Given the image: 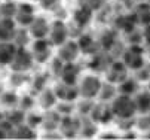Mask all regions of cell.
<instances>
[{
	"instance_id": "obj_16",
	"label": "cell",
	"mask_w": 150,
	"mask_h": 140,
	"mask_svg": "<svg viewBox=\"0 0 150 140\" xmlns=\"http://www.w3.org/2000/svg\"><path fill=\"white\" fill-rule=\"evenodd\" d=\"M98 43H100V48L101 51H107L113 55V52L116 51L117 45L120 43L119 39H117V30L115 28H107L101 33L100 39H98Z\"/></svg>"
},
{
	"instance_id": "obj_29",
	"label": "cell",
	"mask_w": 150,
	"mask_h": 140,
	"mask_svg": "<svg viewBox=\"0 0 150 140\" xmlns=\"http://www.w3.org/2000/svg\"><path fill=\"white\" fill-rule=\"evenodd\" d=\"M9 137H13V139H36L37 133H36L34 128H31L30 125L23 122V124L13 127V130L11 131Z\"/></svg>"
},
{
	"instance_id": "obj_43",
	"label": "cell",
	"mask_w": 150,
	"mask_h": 140,
	"mask_svg": "<svg viewBox=\"0 0 150 140\" xmlns=\"http://www.w3.org/2000/svg\"><path fill=\"white\" fill-rule=\"evenodd\" d=\"M135 116H137V115H135ZM135 116H134V118H125V119H116L117 128H119L120 131H128V130L135 128Z\"/></svg>"
},
{
	"instance_id": "obj_9",
	"label": "cell",
	"mask_w": 150,
	"mask_h": 140,
	"mask_svg": "<svg viewBox=\"0 0 150 140\" xmlns=\"http://www.w3.org/2000/svg\"><path fill=\"white\" fill-rule=\"evenodd\" d=\"M70 30L69 26L62 21V19H55L54 23H51L49 27V33H48V39L51 41V43L54 45V48L59 46L61 43H64L69 39Z\"/></svg>"
},
{
	"instance_id": "obj_7",
	"label": "cell",
	"mask_w": 150,
	"mask_h": 140,
	"mask_svg": "<svg viewBox=\"0 0 150 140\" xmlns=\"http://www.w3.org/2000/svg\"><path fill=\"white\" fill-rule=\"evenodd\" d=\"M103 75L105 76L107 82H112V84L117 85L119 82L123 81L126 76H129V70H128V67L123 64L122 60L113 58V61L109 64V67H107V70Z\"/></svg>"
},
{
	"instance_id": "obj_35",
	"label": "cell",
	"mask_w": 150,
	"mask_h": 140,
	"mask_svg": "<svg viewBox=\"0 0 150 140\" xmlns=\"http://www.w3.org/2000/svg\"><path fill=\"white\" fill-rule=\"evenodd\" d=\"M54 109H55L61 116L76 113V104H74V102H64V100H58Z\"/></svg>"
},
{
	"instance_id": "obj_53",
	"label": "cell",
	"mask_w": 150,
	"mask_h": 140,
	"mask_svg": "<svg viewBox=\"0 0 150 140\" xmlns=\"http://www.w3.org/2000/svg\"><path fill=\"white\" fill-rule=\"evenodd\" d=\"M5 137H8V136H6V134L2 131V130H0V139H5Z\"/></svg>"
},
{
	"instance_id": "obj_34",
	"label": "cell",
	"mask_w": 150,
	"mask_h": 140,
	"mask_svg": "<svg viewBox=\"0 0 150 140\" xmlns=\"http://www.w3.org/2000/svg\"><path fill=\"white\" fill-rule=\"evenodd\" d=\"M144 37V31L140 27H135L134 30L125 33V42L126 45H141Z\"/></svg>"
},
{
	"instance_id": "obj_24",
	"label": "cell",
	"mask_w": 150,
	"mask_h": 140,
	"mask_svg": "<svg viewBox=\"0 0 150 140\" xmlns=\"http://www.w3.org/2000/svg\"><path fill=\"white\" fill-rule=\"evenodd\" d=\"M16 45L12 41H0V66H9L16 52Z\"/></svg>"
},
{
	"instance_id": "obj_46",
	"label": "cell",
	"mask_w": 150,
	"mask_h": 140,
	"mask_svg": "<svg viewBox=\"0 0 150 140\" xmlns=\"http://www.w3.org/2000/svg\"><path fill=\"white\" fill-rule=\"evenodd\" d=\"M0 130H2L6 136H9V134H11V131L13 130V125L8 121L6 118H2V119H0Z\"/></svg>"
},
{
	"instance_id": "obj_28",
	"label": "cell",
	"mask_w": 150,
	"mask_h": 140,
	"mask_svg": "<svg viewBox=\"0 0 150 140\" xmlns=\"http://www.w3.org/2000/svg\"><path fill=\"white\" fill-rule=\"evenodd\" d=\"M117 95V85L112 84V82H103L101 88L98 91V95L95 100H100V102H112V100Z\"/></svg>"
},
{
	"instance_id": "obj_52",
	"label": "cell",
	"mask_w": 150,
	"mask_h": 140,
	"mask_svg": "<svg viewBox=\"0 0 150 140\" xmlns=\"http://www.w3.org/2000/svg\"><path fill=\"white\" fill-rule=\"evenodd\" d=\"M143 31H144V34H150V23L146 27H143Z\"/></svg>"
},
{
	"instance_id": "obj_42",
	"label": "cell",
	"mask_w": 150,
	"mask_h": 140,
	"mask_svg": "<svg viewBox=\"0 0 150 140\" xmlns=\"http://www.w3.org/2000/svg\"><path fill=\"white\" fill-rule=\"evenodd\" d=\"M16 14V3L12 0H6V2L0 3V16H11L13 18V15Z\"/></svg>"
},
{
	"instance_id": "obj_20",
	"label": "cell",
	"mask_w": 150,
	"mask_h": 140,
	"mask_svg": "<svg viewBox=\"0 0 150 140\" xmlns=\"http://www.w3.org/2000/svg\"><path fill=\"white\" fill-rule=\"evenodd\" d=\"M57 102H58V98H57L54 90L49 88V87H46V88H43L37 94V102L36 103L43 110H48V109H54L55 104H57Z\"/></svg>"
},
{
	"instance_id": "obj_32",
	"label": "cell",
	"mask_w": 150,
	"mask_h": 140,
	"mask_svg": "<svg viewBox=\"0 0 150 140\" xmlns=\"http://www.w3.org/2000/svg\"><path fill=\"white\" fill-rule=\"evenodd\" d=\"M5 118L15 127V125H19V124L25 122V112L21 110L19 107H12L5 113Z\"/></svg>"
},
{
	"instance_id": "obj_8",
	"label": "cell",
	"mask_w": 150,
	"mask_h": 140,
	"mask_svg": "<svg viewBox=\"0 0 150 140\" xmlns=\"http://www.w3.org/2000/svg\"><path fill=\"white\" fill-rule=\"evenodd\" d=\"M79 128H80V116L73 113V115H66L61 116V122L58 127V131L61 133L62 137L67 139H74L79 136Z\"/></svg>"
},
{
	"instance_id": "obj_33",
	"label": "cell",
	"mask_w": 150,
	"mask_h": 140,
	"mask_svg": "<svg viewBox=\"0 0 150 140\" xmlns=\"http://www.w3.org/2000/svg\"><path fill=\"white\" fill-rule=\"evenodd\" d=\"M31 41H33V39H31V36H30L27 27H21V28L16 27L15 36H13V39H12V42H13L16 46H27Z\"/></svg>"
},
{
	"instance_id": "obj_31",
	"label": "cell",
	"mask_w": 150,
	"mask_h": 140,
	"mask_svg": "<svg viewBox=\"0 0 150 140\" xmlns=\"http://www.w3.org/2000/svg\"><path fill=\"white\" fill-rule=\"evenodd\" d=\"M49 72H42V73H37L33 79V85H31V94H39L43 88L48 87V81H49Z\"/></svg>"
},
{
	"instance_id": "obj_2",
	"label": "cell",
	"mask_w": 150,
	"mask_h": 140,
	"mask_svg": "<svg viewBox=\"0 0 150 140\" xmlns=\"http://www.w3.org/2000/svg\"><path fill=\"white\" fill-rule=\"evenodd\" d=\"M120 57H122L120 60L123 61V64L128 67L129 72L137 70L138 67H141L147 61L146 52H144L141 45H126V46H123Z\"/></svg>"
},
{
	"instance_id": "obj_3",
	"label": "cell",
	"mask_w": 150,
	"mask_h": 140,
	"mask_svg": "<svg viewBox=\"0 0 150 140\" xmlns=\"http://www.w3.org/2000/svg\"><path fill=\"white\" fill-rule=\"evenodd\" d=\"M101 84H103V81H101L100 75H97V73L85 75L77 82L79 97H82V98H97L98 91L101 88Z\"/></svg>"
},
{
	"instance_id": "obj_37",
	"label": "cell",
	"mask_w": 150,
	"mask_h": 140,
	"mask_svg": "<svg viewBox=\"0 0 150 140\" xmlns=\"http://www.w3.org/2000/svg\"><path fill=\"white\" fill-rule=\"evenodd\" d=\"M138 116H135V128L138 131L144 133H150V113H137Z\"/></svg>"
},
{
	"instance_id": "obj_1",
	"label": "cell",
	"mask_w": 150,
	"mask_h": 140,
	"mask_svg": "<svg viewBox=\"0 0 150 140\" xmlns=\"http://www.w3.org/2000/svg\"><path fill=\"white\" fill-rule=\"evenodd\" d=\"M110 107H112L115 119L134 118L137 115V107H135V103H134V98L131 95L117 94L110 102Z\"/></svg>"
},
{
	"instance_id": "obj_54",
	"label": "cell",
	"mask_w": 150,
	"mask_h": 140,
	"mask_svg": "<svg viewBox=\"0 0 150 140\" xmlns=\"http://www.w3.org/2000/svg\"><path fill=\"white\" fill-rule=\"evenodd\" d=\"M2 118H5V113H3V112H0V119H2Z\"/></svg>"
},
{
	"instance_id": "obj_6",
	"label": "cell",
	"mask_w": 150,
	"mask_h": 140,
	"mask_svg": "<svg viewBox=\"0 0 150 140\" xmlns=\"http://www.w3.org/2000/svg\"><path fill=\"white\" fill-rule=\"evenodd\" d=\"M89 118L92 119L94 122H97L98 125H107V124L113 122L115 116H113L110 103L97 100L94 107H92V110H91V113H89Z\"/></svg>"
},
{
	"instance_id": "obj_5",
	"label": "cell",
	"mask_w": 150,
	"mask_h": 140,
	"mask_svg": "<svg viewBox=\"0 0 150 140\" xmlns=\"http://www.w3.org/2000/svg\"><path fill=\"white\" fill-rule=\"evenodd\" d=\"M52 49L54 45L48 37H42V39H33L31 42V54L34 58V63L39 64H45L52 58Z\"/></svg>"
},
{
	"instance_id": "obj_13",
	"label": "cell",
	"mask_w": 150,
	"mask_h": 140,
	"mask_svg": "<svg viewBox=\"0 0 150 140\" xmlns=\"http://www.w3.org/2000/svg\"><path fill=\"white\" fill-rule=\"evenodd\" d=\"M82 75V67L76 63V61H70V63H64L61 73H59V81L64 84H70V85H77L79 79Z\"/></svg>"
},
{
	"instance_id": "obj_55",
	"label": "cell",
	"mask_w": 150,
	"mask_h": 140,
	"mask_svg": "<svg viewBox=\"0 0 150 140\" xmlns=\"http://www.w3.org/2000/svg\"><path fill=\"white\" fill-rule=\"evenodd\" d=\"M134 2H146V0H134Z\"/></svg>"
},
{
	"instance_id": "obj_39",
	"label": "cell",
	"mask_w": 150,
	"mask_h": 140,
	"mask_svg": "<svg viewBox=\"0 0 150 140\" xmlns=\"http://www.w3.org/2000/svg\"><path fill=\"white\" fill-rule=\"evenodd\" d=\"M36 106V98L33 97V94H24V95H21L18 98V106L21 110H24V112H28L31 109H34Z\"/></svg>"
},
{
	"instance_id": "obj_48",
	"label": "cell",
	"mask_w": 150,
	"mask_h": 140,
	"mask_svg": "<svg viewBox=\"0 0 150 140\" xmlns=\"http://www.w3.org/2000/svg\"><path fill=\"white\" fill-rule=\"evenodd\" d=\"M141 46L146 52V57L150 58V34H144L143 37V42H141Z\"/></svg>"
},
{
	"instance_id": "obj_23",
	"label": "cell",
	"mask_w": 150,
	"mask_h": 140,
	"mask_svg": "<svg viewBox=\"0 0 150 140\" xmlns=\"http://www.w3.org/2000/svg\"><path fill=\"white\" fill-rule=\"evenodd\" d=\"M92 15H94V11L86 6V5H82L74 14H73V21L74 24L79 27V28H85L89 23H91V19H92Z\"/></svg>"
},
{
	"instance_id": "obj_17",
	"label": "cell",
	"mask_w": 150,
	"mask_h": 140,
	"mask_svg": "<svg viewBox=\"0 0 150 140\" xmlns=\"http://www.w3.org/2000/svg\"><path fill=\"white\" fill-rule=\"evenodd\" d=\"M77 46L80 49V54H86V55H92L95 52H98L101 48H100V43H98V39H95L94 36L88 34V33H82L77 39Z\"/></svg>"
},
{
	"instance_id": "obj_15",
	"label": "cell",
	"mask_w": 150,
	"mask_h": 140,
	"mask_svg": "<svg viewBox=\"0 0 150 140\" xmlns=\"http://www.w3.org/2000/svg\"><path fill=\"white\" fill-rule=\"evenodd\" d=\"M49 27H51V23L45 16H34V19L30 23L27 30L31 39H42V37H48Z\"/></svg>"
},
{
	"instance_id": "obj_22",
	"label": "cell",
	"mask_w": 150,
	"mask_h": 140,
	"mask_svg": "<svg viewBox=\"0 0 150 140\" xmlns=\"http://www.w3.org/2000/svg\"><path fill=\"white\" fill-rule=\"evenodd\" d=\"M132 14L137 19V24L140 27H146L150 23V3L147 0L146 2H137Z\"/></svg>"
},
{
	"instance_id": "obj_18",
	"label": "cell",
	"mask_w": 150,
	"mask_h": 140,
	"mask_svg": "<svg viewBox=\"0 0 150 140\" xmlns=\"http://www.w3.org/2000/svg\"><path fill=\"white\" fill-rule=\"evenodd\" d=\"M59 122H61V115L55 109H48L42 113L40 128H43V131H54L58 130Z\"/></svg>"
},
{
	"instance_id": "obj_14",
	"label": "cell",
	"mask_w": 150,
	"mask_h": 140,
	"mask_svg": "<svg viewBox=\"0 0 150 140\" xmlns=\"http://www.w3.org/2000/svg\"><path fill=\"white\" fill-rule=\"evenodd\" d=\"M54 92L58 100H64V102H76L79 98V90L77 85H70V84H64V82H57L54 85Z\"/></svg>"
},
{
	"instance_id": "obj_12",
	"label": "cell",
	"mask_w": 150,
	"mask_h": 140,
	"mask_svg": "<svg viewBox=\"0 0 150 140\" xmlns=\"http://www.w3.org/2000/svg\"><path fill=\"white\" fill-rule=\"evenodd\" d=\"M57 52V57L64 63H70V61H76L80 55V49L77 46V42L74 39H67L64 43H61Z\"/></svg>"
},
{
	"instance_id": "obj_21",
	"label": "cell",
	"mask_w": 150,
	"mask_h": 140,
	"mask_svg": "<svg viewBox=\"0 0 150 140\" xmlns=\"http://www.w3.org/2000/svg\"><path fill=\"white\" fill-rule=\"evenodd\" d=\"M16 23L11 16H0V41H12L15 31H16Z\"/></svg>"
},
{
	"instance_id": "obj_25",
	"label": "cell",
	"mask_w": 150,
	"mask_h": 140,
	"mask_svg": "<svg viewBox=\"0 0 150 140\" xmlns=\"http://www.w3.org/2000/svg\"><path fill=\"white\" fill-rule=\"evenodd\" d=\"M134 103L137 107V113H150V91L149 90H138L134 95Z\"/></svg>"
},
{
	"instance_id": "obj_27",
	"label": "cell",
	"mask_w": 150,
	"mask_h": 140,
	"mask_svg": "<svg viewBox=\"0 0 150 140\" xmlns=\"http://www.w3.org/2000/svg\"><path fill=\"white\" fill-rule=\"evenodd\" d=\"M140 82L134 76H126L122 82L117 84V94H125V95H134L140 90Z\"/></svg>"
},
{
	"instance_id": "obj_45",
	"label": "cell",
	"mask_w": 150,
	"mask_h": 140,
	"mask_svg": "<svg viewBox=\"0 0 150 140\" xmlns=\"http://www.w3.org/2000/svg\"><path fill=\"white\" fill-rule=\"evenodd\" d=\"M37 3L46 11H54L59 6V0H37Z\"/></svg>"
},
{
	"instance_id": "obj_41",
	"label": "cell",
	"mask_w": 150,
	"mask_h": 140,
	"mask_svg": "<svg viewBox=\"0 0 150 140\" xmlns=\"http://www.w3.org/2000/svg\"><path fill=\"white\" fill-rule=\"evenodd\" d=\"M25 124L30 125V127L34 128V130L39 128L40 124H42V113H37V112H34L33 109L28 110V112H25Z\"/></svg>"
},
{
	"instance_id": "obj_30",
	"label": "cell",
	"mask_w": 150,
	"mask_h": 140,
	"mask_svg": "<svg viewBox=\"0 0 150 140\" xmlns=\"http://www.w3.org/2000/svg\"><path fill=\"white\" fill-rule=\"evenodd\" d=\"M74 104H76V115L89 116V113H91V110L95 104V98H82V97H79L74 102Z\"/></svg>"
},
{
	"instance_id": "obj_11",
	"label": "cell",
	"mask_w": 150,
	"mask_h": 140,
	"mask_svg": "<svg viewBox=\"0 0 150 140\" xmlns=\"http://www.w3.org/2000/svg\"><path fill=\"white\" fill-rule=\"evenodd\" d=\"M113 55L110 52H107V51H98L95 54L91 55V60H89V63H88V67L97 73V75H101L107 70V67H109V64L113 61Z\"/></svg>"
},
{
	"instance_id": "obj_38",
	"label": "cell",
	"mask_w": 150,
	"mask_h": 140,
	"mask_svg": "<svg viewBox=\"0 0 150 140\" xmlns=\"http://www.w3.org/2000/svg\"><path fill=\"white\" fill-rule=\"evenodd\" d=\"M134 77L140 84H146L150 81V63L146 61L141 67H138L137 70H134Z\"/></svg>"
},
{
	"instance_id": "obj_50",
	"label": "cell",
	"mask_w": 150,
	"mask_h": 140,
	"mask_svg": "<svg viewBox=\"0 0 150 140\" xmlns=\"http://www.w3.org/2000/svg\"><path fill=\"white\" fill-rule=\"evenodd\" d=\"M135 137H137V133L134 131V128L128 130V131H123V134H122V139H135Z\"/></svg>"
},
{
	"instance_id": "obj_47",
	"label": "cell",
	"mask_w": 150,
	"mask_h": 140,
	"mask_svg": "<svg viewBox=\"0 0 150 140\" xmlns=\"http://www.w3.org/2000/svg\"><path fill=\"white\" fill-rule=\"evenodd\" d=\"M104 2L105 0H85V5L89 6L92 11H97V9H100L104 5Z\"/></svg>"
},
{
	"instance_id": "obj_51",
	"label": "cell",
	"mask_w": 150,
	"mask_h": 140,
	"mask_svg": "<svg viewBox=\"0 0 150 140\" xmlns=\"http://www.w3.org/2000/svg\"><path fill=\"white\" fill-rule=\"evenodd\" d=\"M119 137V134H116V133H112V131H107V133H103V134H100V139H117Z\"/></svg>"
},
{
	"instance_id": "obj_4",
	"label": "cell",
	"mask_w": 150,
	"mask_h": 140,
	"mask_svg": "<svg viewBox=\"0 0 150 140\" xmlns=\"http://www.w3.org/2000/svg\"><path fill=\"white\" fill-rule=\"evenodd\" d=\"M34 66V58L30 49H27V46H18L16 52L12 58V61L9 64L12 72H23V73H28Z\"/></svg>"
},
{
	"instance_id": "obj_49",
	"label": "cell",
	"mask_w": 150,
	"mask_h": 140,
	"mask_svg": "<svg viewBox=\"0 0 150 140\" xmlns=\"http://www.w3.org/2000/svg\"><path fill=\"white\" fill-rule=\"evenodd\" d=\"M43 137H45V139H64L58 130H54V131H45Z\"/></svg>"
},
{
	"instance_id": "obj_19",
	"label": "cell",
	"mask_w": 150,
	"mask_h": 140,
	"mask_svg": "<svg viewBox=\"0 0 150 140\" xmlns=\"http://www.w3.org/2000/svg\"><path fill=\"white\" fill-rule=\"evenodd\" d=\"M135 27H140L137 24V19L134 16V14H120L119 16H116L115 19V30H120L123 33H128L134 30Z\"/></svg>"
},
{
	"instance_id": "obj_36",
	"label": "cell",
	"mask_w": 150,
	"mask_h": 140,
	"mask_svg": "<svg viewBox=\"0 0 150 140\" xmlns=\"http://www.w3.org/2000/svg\"><path fill=\"white\" fill-rule=\"evenodd\" d=\"M18 98H19V95L15 91H5L0 95V103L8 109H12V107L18 106Z\"/></svg>"
},
{
	"instance_id": "obj_44",
	"label": "cell",
	"mask_w": 150,
	"mask_h": 140,
	"mask_svg": "<svg viewBox=\"0 0 150 140\" xmlns=\"http://www.w3.org/2000/svg\"><path fill=\"white\" fill-rule=\"evenodd\" d=\"M62 64H64V61H61L58 57H54V58H52V61H51V72H49V73H52L54 76L58 77L59 73H61Z\"/></svg>"
},
{
	"instance_id": "obj_10",
	"label": "cell",
	"mask_w": 150,
	"mask_h": 140,
	"mask_svg": "<svg viewBox=\"0 0 150 140\" xmlns=\"http://www.w3.org/2000/svg\"><path fill=\"white\" fill-rule=\"evenodd\" d=\"M34 16H36L34 5H31L28 2L16 3V14L13 15V19H15L16 26H19V27H28L30 23L34 19Z\"/></svg>"
},
{
	"instance_id": "obj_26",
	"label": "cell",
	"mask_w": 150,
	"mask_h": 140,
	"mask_svg": "<svg viewBox=\"0 0 150 140\" xmlns=\"http://www.w3.org/2000/svg\"><path fill=\"white\" fill-rule=\"evenodd\" d=\"M98 124L94 122L89 116H80V128H79V136L85 139H92L98 134Z\"/></svg>"
},
{
	"instance_id": "obj_40",
	"label": "cell",
	"mask_w": 150,
	"mask_h": 140,
	"mask_svg": "<svg viewBox=\"0 0 150 140\" xmlns=\"http://www.w3.org/2000/svg\"><path fill=\"white\" fill-rule=\"evenodd\" d=\"M25 82H28V75L23 73V72H12V76L9 77V84L13 88H19L23 87Z\"/></svg>"
}]
</instances>
